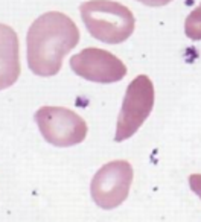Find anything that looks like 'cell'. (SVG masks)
I'll return each mask as SVG.
<instances>
[{
	"label": "cell",
	"mask_w": 201,
	"mask_h": 222,
	"mask_svg": "<svg viewBox=\"0 0 201 222\" xmlns=\"http://www.w3.org/2000/svg\"><path fill=\"white\" fill-rule=\"evenodd\" d=\"M154 84L146 75H139L127 87L116 123L114 141H125L134 135L154 108Z\"/></svg>",
	"instance_id": "3957f363"
},
{
	"label": "cell",
	"mask_w": 201,
	"mask_h": 222,
	"mask_svg": "<svg viewBox=\"0 0 201 222\" xmlns=\"http://www.w3.org/2000/svg\"><path fill=\"white\" fill-rule=\"evenodd\" d=\"M79 43V29L63 12L50 11L40 15L29 26L26 58L37 76H55L63 67L64 56Z\"/></svg>",
	"instance_id": "6da1fadb"
},
{
	"label": "cell",
	"mask_w": 201,
	"mask_h": 222,
	"mask_svg": "<svg viewBox=\"0 0 201 222\" xmlns=\"http://www.w3.org/2000/svg\"><path fill=\"white\" fill-rule=\"evenodd\" d=\"M35 122L43 138L57 147L79 144L87 137V123L75 111L64 107H41Z\"/></svg>",
	"instance_id": "277c9868"
},
{
	"label": "cell",
	"mask_w": 201,
	"mask_h": 222,
	"mask_svg": "<svg viewBox=\"0 0 201 222\" xmlns=\"http://www.w3.org/2000/svg\"><path fill=\"white\" fill-rule=\"evenodd\" d=\"M70 68L90 82L111 84L127 76V65L116 55L97 47H87L70 58Z\"/></svg>",
	"instance_id": "8992f818"
},
{
	"label": "cell",
	"mask_w": 201,
	"mask_h": 222,
	"mask_svg": "<svg viewBox=\"0 0 201 222\" xmlns=\"http://www.w3.org/2000/svg\"><path fill=\"white\" fill-rule=\"evenodd\" d=\"M184 34L193 41L201 40V3L187 15L184 21Z\"/></svg>",
	"instance_id": "ba28073f"
},
{
	"label": "cell",
	"mask_w": 201,
	"mask_h": 222,
	"mask_svg": "<svg viewBox=\"0 0 201 222\" xmlns=\"http://www.w3.org/2000/svg\"><path fill=\"white\" fill-rule=\"evenodd\" d=\"M137 2H140L146 6H165V5L171 3L172 0H137Z\"/></svg>",
	"instance_id": "30bf717a"
},
{
	"label": "cell",
	"mask_w": 201,
	"mask_h": 222,
	"mask_svg": "<svg viewBox=\"0 0 201 222\" xmlns=\"http://www.w3.org/2000/svg\"><path fill=\"white\" fill-rule=\"evenodd\" d=\"M189 186L192 192L201 199V174H193L189 177Z\"/></svg>",
	"instance_id": "9c48e42d"
},
{
	"label": "cell",
	"mask_w": 201,
	"mask_h": 222,
	"mask_svg": "<svg viewBox=\"0 0 201 222\" xmlns=\"http://www.w3.org/2000/svg\"><path fill=\"white\" fill-rule=\"evenodd\" d=\"M133 183V166L125 160H114L100 167L90 183L94 204L113 210L128 198Z\"/></svg>",
	"instance_id": "5b68a950"
},
{
	"label": "cell",
	"mask_w": 201,
	"mask_h": 222,
	"mask_svg": "<svg viewBox=\"0 0 201 222\" xmlns=\"http://www.w3.org/2000/svg\"><path fill=\"white\" fill-rule=\"evenodd\" d=\"M88 34L105 44L127 41L136 28L131 9L114 0H88L79 6Z\"/></svg>",
	"instance_id": "7a4b0ae2"
},
{
	"label": "cell",
	"mask_w": 201,
	"mask_h": 222,
	"mask_svg": "<svg viewBox=\"0 0 201 222\" xmlns=\"http://www.w3.org/2000/svg\"><path fill=\"white\" fill-rule=\"evenodd\" d=\"M20 71L18 37L11 26L0 23V90L14 85Z\"/></svg>",
	"instance_id": "52a82bcc"
}]
</instances>
